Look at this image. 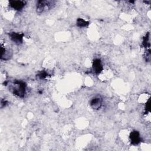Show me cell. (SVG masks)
<instances>
[{
	"label": "cell",
	"instance_id": "6",
	"mask_svg": "<svg viewBox=\"0 0 151 151\" xmlns=\"http://www.w3.org/2000/svg\"><path fill=\"white\" fill-rule=\"evenodd\" d=\"M93 70L96 73H100L103 70L101 62L99 59H96L93 62Z\"/></svg>",
	"mask_w": 151,
	"mask_h": 151
},
{
	"label": "cell",
	"instance_id": "5",
	"mask_svg": "<svg viewBox=\"0 0 151 151\" xmlns=\"http://www.w3.org/2000/svg\"><path fill=\"white\" fill-rule=\"evenodd\" d=\"M11 40L16 44H21L23 40V34L17 32H11L9 34Z\"/></svg>",
	"mask_w": 151,
	"mask_h": 151
},
{
	"label": "cell",
	"instance_id": "1",
	"mask_svg": "<svg viewBox=\"0 0 151 151\" xmlns=\"http://www.w3.org/2000/svg\"><path fill=\"white\" fill-rule=\"evenodd\" d=\"M25 87L26 85L24 82L21 81H15L12 87L13 93L19 97H23L25 93Z\"/></svg>",
	"mask_w": 151,
	"mask_h": 151
},
{
	"label": "cell",
	"instance_id": "8",
	"mask_svg": "<svg viewBox=\"0 0 151 151\" xmlns=\"http://www.w3.org/2000/svg\"><path fill=\"white\" fill-rule=\"evenodd\" d=\"M1 59L3 60H8L11 57V54H10V51L9 50H6L4 47H1Z\"/></svg>",
	"mask_w": 151,
	"mask_h": 151
},
{
	"label": "cell",
	"instance_id": "2",
	"mask_svg": "<svg viewBox=\"0 0 151 151\" xmlns=\"http://www.w3.org/2000/svg\"><path fill=\"white\" fill-rule=\"evenodd\" d=\"M54 5V2L53 1H39L37 5V11L39 14L42 13L51 8Z\"/></svg>",
	"mask_w": 151,
	"mask_h": 151
},
{
	"label": "cell",
	"instance_id": "7",
	"mask_svg": "<svg viewBox=\"0 0 151 151\" xmlns=\"http://www.w3.org/2000/svg\"><path fill=\"white\" fill-rule=\"evenodd\" d=\"M132 143L134 145H137L140 142V136L137 132H133L130 136Z\"/></svg>",
	"mask_w": 151,
	"mask_h": 151
},
{
	"label": "cell",
	"instance_id": "9",
	"mask_svg": "<svg viewBox=\"0 0 151 151\" xmlns=\"http://www.w3.org/2000/svg\"><path fill=\"white\" fill-rule=\"evenodd\" d=\"M77 25L80 27H85L88 25V22L82 18H78L77 21Z\"/></svg>",
	"mask_w": 151,
	"mask_h": 151
},
{
	"label": "cell",
	"instance_id": "3",
	"mask_svg": "<svg viewBox=\"0 0 151 151\" xmlns=\"http://www.w3.org/2000/svg\"><path fill=\"white\" fill-rule=\"evenodd\" d=\"M103 100L100 96H96L93 98L90 101V106L94 109H99L102 106Z\"/></svg>",
	"mask_w": 151,
	"mask_h": 151
},
{
	"label": "cell",
	"instance_id": "4",
	"mask_svg": "<svg viewBox=\"0 0 151 151\" xmlns=\"http://www.w3.org/2000/svg\"><path fill=\"white\" fill-rule=\"evenodd\" d=\"M25 5V2L23 1H9V5L12 8L15 10L19 11L22 9L24 5Z\"/></svg>",
	"mask_w": 151,
	"mask_h": 151
},
{
	"label": "cell",
	"instance_id": "10",
	"mask_svg": "<svg viewBox=\"0 0 151 151\" xmlns=\"http://www.w3.org/2000/svg\"><path fill=\"white\" fill-rule=\"evenodd\" d=\"M47 76V74L45 73V72H41L40 74H39V75H38V76L40 77V78H41V79H43V78H44L46 76Z\"/></svg>",
	"mask_w": 151,
	"mask_h": 151
}]
</instances>
